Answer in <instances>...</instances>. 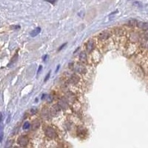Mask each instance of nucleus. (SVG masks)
Wrapping results in <instances>:
<instances>
[{"mask_svg": "<svg viewBox=\"0 0 148 148\" xmlns=\"http://www.w3.org/2000/svg\"><path fill=\"white\" fill-rule=\"evenodd\" d=\"M45 133L46 135V136H47L50 139H54L56 137L57 133L56 132L55 130L52 127H47L45 130Z\"/></svg>", "mask_w": 148, "mask_h": 148, "instance_id": "nucleus-1", "label": "nucleus"}, {"mask_svg": "<svg viewBox=\"0 0 148 148\" xmlns=\"http://www.w3.org/2000/svg\"><path fill=\"white\" fill-rule=\"evenodd\" d=\"M18 144L21 147H26L29 142V139L26 135H21L18 138Z\"/></svg>", "mask_w": 148, "mask_h": 148, "instance_id": "nucleus-2", "label": "nucleus"}, {"mask_svg": "<svg viewBox=\"0 0 148 148\" xmlns=\"http://www.w3.org/2000/svg\"><path fill=\"white\" fill-rule=\"evenodd\" d=\"M95 48V43L93 39H89L88 42L86 43V50L88 52L91 53Z\"/></svg>", "mask_w": 148, "mask_h": 148, "instance_id": "nucleus-3", "label": "nucleus"}, {"mask_svg": "<svg viewBox=\"0 0 148 148\" xmlns=\"http://www.w3.org/2000/svg\"><path fill=\"white\" fill-rule=\"evenodd\" d=\"M110 33L109 32V30H104V31H102L101 33H99L98 38H99L100 40L104 41L110 38Z\"/></svg>", "mask_w": 148, "mask_h": 148, "instance_id": "nucleus-4", "label": "nucleus"}, {"mask_svg": "<svg viewBox=\"0 0 148 148\" xmlns=\"http://www.w3.org/2000/svg\"><path fill=\"white\" fill-rule=\"evenodd\" d=\"M74 70H75L77 73H82V74L86 73V71H87V70H86V68H85V67L84 65H81V64H76L75 65V67H74Z\"/></svg>", "mask_w": 148, "mask_h": 148, "instance_id": "nucleus-5", "label": "nucleus"}, {"mask_svg": "<svg viewBox=\"0 0 148 148\" xmlns=\"http://www.w3.org/2000/svg\"><path fill=\"white\" fill-rule=\"evenodd\" d=\"M137 26L141 30H148V23L144 22H139L137 23Z\"/></svg>", "mask_w": 148, "mask_h": 148, "instance_id": "nucleus-6", "label": "nucleus"}, {"mask_svg": "<svg viewBox=\"0 0 148 148\" xmlns=\"http://www.w3.org/2000/svg\"><path fill=\"white\" fill-rule=\"evenodd\" d=\"M42 116L44 119H47L50 117V111H49L47 108H44L42 110Z\"/></svg>", "mask_w": 148, "mask_h": 148, "instance_id": "nucleus-7", "label": "nucleus"}, {"mask_svg": "<svg viewBox=\"0 0 148 148\" xmlns=\"http://www.w3.org/2000/svg\"><path fill=\"white\" fill-rule=\"evenodd\" d=\"M79 59L81 61H82V62H86V61H87L88 57L85 52H82L79 54Z\"/></svg>", "mask_w": 148, "mask_h": 148, "instance_id": "nucleus-8", "label": "nucleus"}, {"mask_svg": "<svg viewBox=\"0 0 148 148\" xmlns=\"http://www.w3.org/2000/svg\"><path fill=\"white\" fill-rule=\"evenodd\" d=\"M79 82V77L77 75H73L70 78V82L73 84H76Z\"/></svg>", "mask_w": 148, "mask_h": 148, "instance_id": "nucleus-9", "label": "nucleus"}, {"mask_svg": "<svg viewBox=\"0 0 148 148\" xmlns=\"http://www.w3.org/2000/svg\"><path fill=\"white\" fill-rule=\"evenodd\" d=\"M40 32H41V28L38 27V28H35L34 30H33L32 31L30 32V36H33V37H34V36H37L38 34H39Z\"/></svg>", "mask_w": 148, "mask_h": 148, "instance_id": "nucleus-10", "label": "nucleus"}, {"mask_svg": "<svg viewBox=\"0 0 148 148\" xmlns=\"http://www.w3.org/2000/svg\"><path fill=\"white\" fill-rule=\"evenodd\" d=\"M59 106L61 107H62V108H67V107H68V104H67V102L66 100L65 99H61L59 101Z\"/></svg>", "mask_w": 148, "mask_h": 148, "instance_id": "nucleus-11", "label": "nucleus"}, {"mask_svg": "<svg viewBox=\"0 0 148 148\" xmlns=\"http://www.w3.org/2000/svg\"><path fill=\"white\" fill-rule=\"evenodd\" d=\"M39 127H40V121L39 120H37V119L33 121V123L32 125L33 130H36V129H38Z\"/></svg>", "mask_w": 148, "mask_h": 148, "instance_id": "nucleus-12", "label": "nucleus"}, {"mask_svg": "<svg viewBox=\"0 0 148 148\" xmlns=\"http://www.w3.org/2000/svg\"><path fill=\"white\" fill-rule=\"evenodd\" d=\"M30 124L28 121H26L23 125V130H28L30 128Z\"/></svg>", "mask_w": 148, "mask_h": 148, "instance_id": "nucleus-13", "label": "nucleus"}, {"mask_svg": "<svg viewBox=\"0 0 148 148\" xmlns=\"http://www.w3.org/2000/svg\"><path fill=\"white\" fill-rule=\"evenodd\" d=\"M50 76H51V72H49V73H48V74H47V75L46 76V78L45 79V82H46L47 80L49 79V77H50Z\"/></svg>", "mask_w": 148, "mask_h": 148, "instance_id": "nucleus-14", "label": "nucleus"}, {"mask_svg": "<svg viewBox=\"0 0 148 148\" xmlns=\"http://www.w3.org/2000/svg\"><path fill=\"white\" fill-rule=\"evenodd\" d=\"M42 66L40 65L39 67V69H38V71H37V75H39V73L41 72V70H42Z\"/></svg>", "mask_w": 148, "mask_h": 148, "instance_id": "nucleus-15", "label": "nucleus"}, {"mask_svg": "<svg viewBox=\"0 0 148 148\" xmlns=\"http://www.w3.org/2000/svg\"><path fill=\"white\" fill-rule=\"evenodd\" d=\"M66 45H67V43H65V44H63L62 45H61V47H60L59 48V51H61V49H63V47H65V46Z\"/></svg>", "mask_w": 148, "mask_h": 148, "instance_id": "nucleus-16", "label": "nucleus"}, {"mask_svg": "<svg viewBox=\"0 0 148 148\" xmlns=\"http://www.w3.org/2000/svg\"><path fill=\"white\" fill-rule=\"evenodd\" d=\"M47 1L48 2H51V4H53L56 1H57V0H47Z\"/></svg>", "mask_w": 148, "mask_h": 148, "instance_id": "nucleus-17", "label": "nucleus"}, {"mask_svg": "<svg viewBox=\"0 0 148 148\" xmlns=\"http://www.w3.org/2000/svg\"><path fill=\"white\" fill-rule=\"evenodd\" d=\"M145 38L147 39H148V30H147V32L145 33Z\"/></svg>", "mask_w": 148, "mask_h": 148, "instance_id": "nucleus-18", "label": "nucleus"}, {"mask_svg": "<svg viewBox=\"0 0 148 148\" xmlns=\"http://www.w3.org/2000/svg\"><path fill=\"white\" fill-rule=\"evenodd\" d=\"M10 120V115H9V116H8V121H7V123H9Z\"/></svg>", "mask_w": 148, "mask_h": 148, "instance_id": "nucleus-19", "label": "nucleus"}, {"mask_svg": "<svg viewBox=\"0 0 148 148\" xmlns=\"http://www.w3.org/2000/svg\"><path fill=\"white\" fill-rule=\"evenodd\" d=\"M45 96H46L45 94H43V96H42V99H44V98H45Z\"/></svg>", "mask_w": 148, "mask_h": 148, "instance_id": "nucleus-20", "label": "nucleus"}, {"mask_svg": "<svg viewBox=\"0 0 148 148\" xmlns=\"http://www.w3.org/2000/svg\"><path fill=\"white\" fill-rule=\"evenodd\" d=\"M59 67H60V65H58V66H57V68H56V72H57V71H58V70H59Z\"/></svg>", "mask_w": 148, "mask_h": 148, "instance_id": "nucleus-21", "label": "nucleus"}]
</instances>
